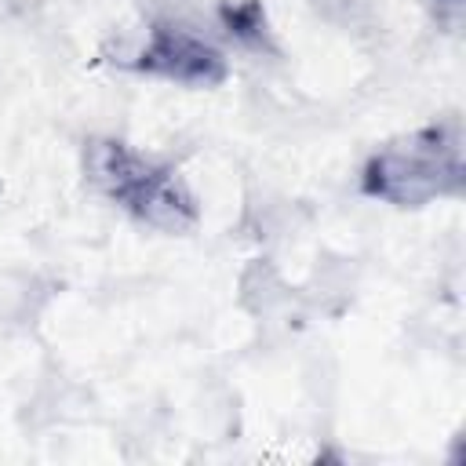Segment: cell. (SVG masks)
Masks as SVG:
<instances>
[{
  "instance_id": "obj_1",
  "label": "cell",
  "mask_w": 466,
  "mask_h": 466,
  "mask_svg": "<svg viewBox=\"0 0 466 466\" xmlns=\"http://www.w3.org/2000/svg\"><path fill=\"white\" fill-rule=\"evenodd\" d=\"M360 189L397 208H422L462 189V135L459 120L430 124L379 149L360 175Z\"/></svg>"
},
{
  "instance_id": "obj_2",
  "label": "cell",
  "mask_w": 466,
  "mask_h": 466,
  "mask_svg": "<svg viewBox=\"0 0 466 466\" xmlns=\"http://www.w3.org/2000/svg\"><path fill=\"white\" fill-rule=\"evenodd\" d=\"M84 160L91 182L127 215L164 233H186L197 226V200L171 167L135 153L116 138H91Z\"/></svg>"
},
{
  "instance_id": "obj_3",
  "label": "cell",
  "mask_w": 466,
  "mask_h": 466,
  "mask_svg": "<svg viewBox=\"0 0 466 466\" xmlns=\"http://www.w3.org/2000/svg\"><path fill=\"white\" fill-rule=\"evenodd\" d=\"M131 66L138 73H153L186 87H218L229 76V66L215 44L171 22H157L149 29V40Z\"/></svg>"
},
{
  "instance_id": "obj_4",
  "label": "cell",
  "mask_w": 466,
  "mask_h": 466,
  "mask_svg": "<svg viewBox=\"0 0 466 466\" xmlns=\"http://www.w3.org/2000/svg\"><path fill=\"white\" fill-rule=\"evenodd\" d=\"M222 22L244 44H262L266 40V15H262L258 0H233V4H226L222 7Z\"/></svg>"
},
{
  "instance_id": "obj_5",
  "label": "cell",
  "mask_w": 466,
  "mask_h": 466,
  "mask_svg": "<svg viewBox=\"0 0 466 466\" xmlns=\"http://www.w3.org/2000/svg\"><path fill=\"white\" fill-rule=\"evenodd\" d=\"M437 4H444V7H459V0H437Z\"/></svg>"
}]
</instances>
